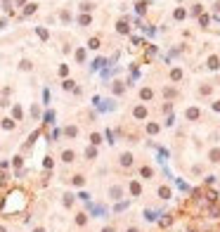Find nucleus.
<instances>
[{
	"label": "nucleus",
	"instance_id": "1",
	"mask_svg": "<svg viewBox=\"0 0 220 232\" xmlns=\"http://www.w3.org/2000/svg\"><path fill=\"white\" fill-rule=\"evenodd\" d=\"M24 206H26V194L22 190H14V192H10V197L0 204V211L3 213H19Z\"/></svg>",
	"mask_w": 220,
	"mask_h": 232
},
{
	"label": "nucleus",
	"instance_id": "4",
	"mask_svg": "<svg viewBox=\"0 0 220 232\" xmlns=\"http://www.w3.org/2000/svg\"><path fill=\"white\" fill-rule=\"evenodd\" d=\"M121 164H123V166H130V164H133V154H123V156H121Z\"/></svg>",
	"mask_w": 220,
	"mask_h": 232
},
{
	"label": "nucleus",
	"instance_id": "11",
	"mask_svg": "<svg viewBox=\"0 0 220 232\" xmlns=\"http://www.w3.org/2000/svg\"><path fill=\"white\" fill-rule=\"evenodd\" d=\"M211 161H220V152H218V149L211 152Z\"/></svg>",
	"mask_w": 220,
	"mask_h": 232
},
{
	"label": "nucleus",
	"instance_id": "14",
	"mask_svg": "<svg viewBox=\"0 0 220 232\" xmlns=\"http://www.w3.org/2000/svg\"><path fill=\"white\" fill-rule=\"evenodd\" d=\"M118 31H121V33H128V24H125V22H118Z\"/></svg>",
	"mask_w": 220,
	"mask_h": 232
},
{
	"label": "nucleus",
	"instance_id": "7",
	"mask_svg": "<svg viewBox=\"0 0 220 232\" xmlns=\"http://www.w3.org/2000/svg\"><path fill=\"white\" fill-rule=\"evenodd\" d=\"M211 216H213V218H220V206H218V204L211 206Z\"/></svg>",
	"mask_w": 220,
	"mask_h": 232
},
{
	"label": "nucleus",
	"instance_id": "8",
	"mask_svg": "<svg viewBox=\"0 0 220 232\" xmlns=\"http://www.w3.org/2000/svg\"><path fill=\"white\" fill-rule=\"evenodd\" d=\"M159 194H161L163 199H168V197H171V190H168V187H161V190H159Z\"/></svg>",
	"mask_w": 220,
	"mask_h": 232
},
{
	"label": "nucleus",
	"instance_id": "23",
	"mask_svg": "<svg viewBox=\"0 0 220 232\" xmlns=\"http://www.w3.org/2000/svg\"><path fill=\"white\" fill-rule=\"evenodd\" d=\"M90 47L97 50V47H100V40H97V38H93V40H90Z\"/></svg>",
	"mask_w": 220,
	"mask_h": 232
},
{
	"label": "nucleus",
	"instance_id": "15",
	"mask_svg": "<svg viewBox=\"0 0 220 232\" xmlns=\"http://www.w3.org/2000/svg\"><path fill=\"white\" fill-rule=\"evenodd\" d=\"M95 154H97V152H95V147H90V149L85 152V156H88V159H95Z\"/></svg>",
	"mask_w": 220,
	"mask_h": 232
},
{
	"label": "nucleus",
	"instance_id": "3",
	"mask_svg": "<svg viewBox=\"0 0 220 232\" xmlns=\"http://www.w3.org/2000/svg\"><path fill=\"white\" fill-rule=\"evenodd\" d=\"M135 118H147V109L144 107H137L135 109Z\"/></svg>",
	"mask_w": 220,
	"mask_h": 232
},
{
	"label": "nucleus",
	"instance_id": "10",
	"mask_svg": "<svg viewBox=\"0 0 220 232\" xmlns=\"http://www.w3.org/2000/svg\"><path fill=\"white\" fill-rule=\"evenodd\" d=\"M64 133H66L69 137H76V133H78V130H76V128H73V126H69V128H66Z\"/></svg>",
	"mask_w": 220,
	"mask_h": 232
},
{
	"label": "nucleus",
	"instance_id": "21",
	"mask_svg": "<svg viewBox=\"0 0 220 232\" xmlns=\"http://www.w3.org/2000/svg\"><path fill=\"white\" fill-rule=\"evenodd\" d=\"M78 22H81L83 26H88V24H90V17H85V14H83V17H81V19H78Z\"/></svg>",
	"mask_w": 220,
	"mask_h": 232
},
{
	"label": "nucleus",
	"instance_id": "27",
	"mask_svg": "<svg viewBox=\"0 0 220 232\" xmlns=\"http://www.w3.org/2000/svg\"><path fill=\"white\" fill-rule=\"evenodd\" d=\"M33 232H45V230H43V227H36V230H33Z\"/></svg>",
	"mask_w": 220,
	"mask_h": 232
},
{
	"label": "nucleus",
	"instance_id": "13",
	"mask_svg": "<svg viewBox=\"0 0 220 232\" xmlns=\"http://www.w3.org/2000/svg\"><path fill=\"white\" fill-rule=\"evenodd\" d=\"M85 220H88V218H85V213H78V218H76V223H78V225H85Z\"/></svg>",
	"mask_w": 220,
	"mask_h": 232
},
{
	"label": "nucleus",
	"instance_id": "22",
	"mask_svg": "<svg viewBox=\"0 0 220 232\" xmlns=\"http://www.w3.org/2000/svg\"><path fill=\"white\" fill-rule=\"evenodd\" d=\"M76 59H78V62H83V59H85V52H83V50H78V52H76Z\"/></svg>",
	"mask_w": 220,
	"mask_h": 232
},
{
	"label": "nucleus",
	"instance_id": "25",
	"mask_svg": "<svg viewBox=\"0 0 220 232\" xmlns=\"http://www.w3.org/2000/svg\"><path fill=\"white\" fill-rule=\"evenodd\" d=\"M187 116H189V118H196V116H199V111H196V109H189V111H187Z\"/></svg>",
	"mask_w": 220,
	"mask_h": 232
},
{
	"label": "nucleus",
	"instance_id": "17",
	"mask_svg": "<svg viewBox=\"0 0 220 232\" xmlns=\"http://www.w3.org/2000/svg\"><path fill=\"white\" fill-rule=\"evenodd\" d=\"M140 97H142V100H149V97H152V90H142Z\"/></svg>",
	"mask_w": 220,
	"mask_h": 232
},
{
	"label": "nucleus",
	"instance_id": "24",
	"mask_svg": "<svg viewBox=\"0 0 220 232\" xmlns=\"http://www.w3.org/2000/svg\"><path fill=\"white\" fill-rule=\"evenodd\" d=\"M14 118H22V107H14Z\"/></svg>",
	"mask_w": 220,
	"mask_h": 232
},
{
	"label": "nucleus",
	"instance_id": "2",
	"mask_svg": "<svg viewBox=\"0 0 220 232\" xmlns=\"http://www.w3.org/2000/svg\"><path fill=\"white\" fill-rule=\"evenodd\" d=\"M109 194H111V199H121L123 190H121V187H111V190H109Z\"/></svg>",
	"mask_w": 220,
	"mask_h": 232
},
{
	"label": "nucleus",
	"instance_id": "20",
	"mask_svg": "<svg viewBox=\"0 0 220 232\" xmlns=\"http://www.w3.org/2000/svg\"><path fill=\"white\" fill-rule=\"evenodd\" d=\"M73 185L81 187V185H83V175H76V178H73Z\"/></svg>",
	"mask_w": 220,
	"mask_h": 232
},
{
	"label": "nucleus",
	"instance_id": "5",
	"mask_svg": "<svg viewBox=\"0 0 220 232\" xmlns=\"http://www.w3.org/2000/svg\"><path fill=\"white\" fill-rule=\"evenodd\" d=\"M62 159H64L66 164H71V161H73V152H71V149H66V152L62 154Z\"/></svg>",
	"mask_w": 220,
	"mask_h": 232
},
{
	"label": "nucleus",
	"instance_id": "6",
	"mask_svg": "<svg viewBox=\"0 0 220 232\" xmlns=\"http://www.w3.org/2000/svg\"><path fill=\"white\" fill-rule=\"evenodd\" d=\"M3 128H5V130H12V128H14V121H12V118H5V121H3Z\"/></svg>",
	"mask_w": 220,
	"mask_h": 232
},
{
	"label": "nucleus",
	"instance_id": "9",
	"mask_svg": "<svg viewBox=\"0 0 220 232\" xmlns=\"http://www.w3.org/2000/svg\"><path fill=\"white\" fill-rule=\"evenodd\" d=\"M90 142H93V145H100V142H102V137H100L97 133H93V135H90Z\"/></svg>",
	"mask_w": 220,
	"mask_h": 232
},
{
	"label": "nucleus",
	"instance_id": "18",
	"mask_svg": "<svg viewBox=\"0 0 220 232\" xmlns=\"http://www.w3.org/2000/svg\"><path fill=\"white\" fill-rule=\"evenodd\" d=\"M208 66L215 69V66H218V57H211V59H208Z\"/></svg>",
	"mask_w": 220,
	"mask_h": 232
},
{
	"label": "nucleus",
	"instance_id": "12",
	"mask_svg": "<svg viewBox=\"0 0 220 232\" xmlns=\"http://www.w3.org/2000/svg\"><path fill=\"white\" fill-rule=\"evenodd\" d=\"M73 204V197H71V194H64V206H71Z\"/></svg>",
	"mask_w": 220,
	"mask_h": 232
},
{
	"label": "nucleus",
	"instance_id": "29",
	"mask_svg": "<svg viewBox=\"0 0 220 232\" xmlns=\"http://www.w3.org/2000/svg\"><path fill=\"white\" fill-rule=\"evenodd\" d=\"M0 232H5V227H3V225H0Z\"/></svg>",
	"mask_w": 220,
	"mask_h": 232
},
{
	"label": "nucleus",
	"instance_id": "16",
	"mask_svg": "<svg viewBox=\"0 0 220 232\" xmlns=\"http://www.w3.org/2000/svg\"><path fill=\"white\" fill-rule=\"evenodd\" d=\"M180 78H182V71L175 69V71H173V81H180Z\"/></svg>",
	"mask_w": 220,
	"mask_h": 232
},
{
	"label": "nucleus",
	"instance_id": "26",
	"mask_svg": "<svg viewBox=\"0 0 220 232\" xmlns=\"http://www.w3.org/2000/svg\"><path fill=\"white\" fill-rule=\"evenodd\" d=\"M64 88L66 90H73V81H64Z\"/></svg>",
	"mask_w": 220,
	"mask_h": 232
},
{
	"label": "nucleus",
	"instance_id": "19",
	"mask_svg": "<svg viewBox=\"0 0 220 232\" xmlns=\"http://www.w3.org/2000/svg\"><path fill=\"white\" fill-rule=\"evenodd\" d=\"M52 121H54V114L47 111V114H45V123H52Z\"/></svg>",
	"mask_w": 220,
	"mask_h": 232
},
{
	"label": "nucleus",
	"instance_id": "28",
	"mask_svg": "<svg viewBox=\"0 0 220 232\" xmlns=\"http://www.w3.org/2000/svg\"><path fill=\"white\" fill-rule=\"evenodd\" d=\"M128 232H137V230H135V227H130V230H128Z\"/></svg>",
	"mask_w": 220,
	"mask_h": 232
}]
</instances>
